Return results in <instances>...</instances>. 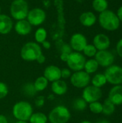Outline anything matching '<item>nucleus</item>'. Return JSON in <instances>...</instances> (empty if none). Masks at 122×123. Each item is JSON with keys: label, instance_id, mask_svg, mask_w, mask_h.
<instances>
[{"label": "nucleus", "instance_id": "obj_32", "mask_svg": "<svg viewBox=\"0 0 122 123\" xmlns=\"http://www.w3.org/2000/svg\"><path fill=\"white\" fill-rule=\"evenodd\" d=\"M72 48L70 45V44H67V43H63L60 48V53H68L70 54L72 53Z\"/></svg>", "mask_w": 122, "mask_h": 123}, {"label": "nucleus", "instance_id": "obj_38", "mask_svg": "<svg viewBox=\"0 0 122 123\" xmlns=\"http://www.w3.org/2000/svg\"><path fill=\"white\" fill-rule=\"evenodd\" d=\"M116 15H117L119 21H120V22H122V6H121L118 9V10H117V12H116Z\"/></svg>", "mask_w": 122, "mask_h": 123}, {"label": "nucleus", "instance_id": "obj_9", "mask_svg": "<svg viewBox=\"0 0 122 123\" xmlns=\"http://www.w3.org/2000/svg\"><path fill=\"white\" fill-rule=\"evenodd\" d=\"M102 97V91L100 88L94 86H87L83 91L82 98L87 103H92L97 102Z\"/></svg>", "mask_w": 122, "mask_h": 123}, {"label": "nucleus", "instance_id": "obj_42", "mask_svg": "<svg viewBox=\"0 0 122 123\" xmlns=\"http://www.w3.org/2000/svg\"><path fill=\"white\" fill-rule=\"evenodd\" d=\"M15 123H27L26 121H21V120H18Z\"/></svg>", "mask_w": 122, "mask_h": 123}, {"label": "nucleus", "instance_id": "obj_11", "mask_svg": "<svg viewBox=\"0 0 122 123\" xmlns=\"http://www.w3.org/2000/svg\"><path fill=\"white\" fill-rule=\"evenodd\" d=\"M95 60L99 66L103 67H109L113 64L114 61V56L107 50H99L95 55Z\"/></svg>", "mask_w": 122, "mask_h": 123}, {"label": "nucleus", "instance_id": "obj_27", "mask_svg": "<svg viewBox=\"0 0 122 123\" xmlns=\"http://www.w3.org/2000/svg\"><path fill=\"white\" fill-rule=\"evenodd\" d=\"M47 31L45 29L41 27L39 28L36 30L35 34V40L39 43H42V42H44L45 40H46L47 38Z\"/></svg>", "mask_w": 122, "mask_h": 123}, {"label": "nucleus", "instance_id": "obj_7", "mask_svg": "<svg viewBox=\"0 0 122 123\" xmlns=\"http://www.w3.org/2000/svg\"><path fill=\"white\" fill-rule=\"evenodd\" d=\"M86 60L83 54L80 52H72L67 61V65L70 70L74 71H82L84 68V65Z\"/></svg>", "mask_w": 122, "mask_h": 123}, {"label": "nucleus", "instance_id": "obj_26", "mask_svg": "<svg viewBox=\"0 0 122 123\" xmlns=\"http://www.w3.org/2000/svg\"><path fill=\"white\" fill-rule=\"evenodd\" d=\"M73 110L76 111H83L87 107V102L83 98H77L74 99L72 104Z\"/></svg>", "mask_w": 122, "mask_h": 123}, {"label": "nucleus", "instance_id": "obj_5", "mask_svg": "<svg viewBox=\"0 0 122 123\" xmlns=\"http://www.w3.org/2000/svg\"><path fill=\"white\" fill-rule=\"evenodd\" d=\"M29 12L28 4L25 0H14L10 6L12 17L18 20L25 19Z\"/></svg>", "mask_w": 122, "mask_h": 123}, {"label": "nucleus", "instance_id": "obj_10", "mask_svg": "<svg viewBox=\"0 0 122 123\" xmlns=\"http://www.w3.org/2000/svg\"><path fill=\"white\" fill-rule=\"evenodd\" d=\"M27 21L31 25L38 26L44 22L46 18L45 11L40 8H35L29 11L27 14Z\"/></svg>", "mask_w": 122, "mask_h": 123}, {"label": "nucleus", "instance_id": "obj_8", "mask_svg": "<svg viewBox=\"0 0 122 123\" xmlns=\"http://www.w3.org/2000/svg\"><path fill=\"white\" fill-rule=\"evenodd\" d=\"M90 74L83 70L75 71L70 76V83L73 86L78 89L86 87L90 83Z\"/></svg>", "mask_w": 122, "mask_h": 123}, {"label": "nucleus", "instance_id": "obj_45", "mask_svg": "<svg viewBox=\"0 0 122 123\" xmlns=\"http://www.w3.org/2000/svg\"><path fill=\"white\" fill-rule=\"evenodd\" d=\"M107 1H108V0H107ZM109 1H111V0H109Z\"/></svg>", "mask_w": 122, "mask_h": 123}, {"label": "nucleus", "instance_id": "obj_24", "mask_svg": "<svg viewBox=\"0 0 122 123\" xmlns=\"http://www.w3.org/2000/svg\"><path fill=\"white\" fill-rule=\"evenodd\" d=\"M47 117L42 112L32 113L29 120V123H47Z\"/></svg>", "mask_w": 122, "mask_h": 123}, {"label": "nucleus", "instance_id": "obj_6", "mask_svg": "<svg viewBox=\"0 0 122 123\" xmlns=\"http://www.w3.org/2000/svg\"><path fill=\"white\" fill-rule=\"evenodd\" d=\"M104 76L106 81L114 85H120L122 84V68L117 65H111L107 67Z\"/></svg>", "mask_w": 122, "mask_h": 123}, {"label": "nucleus", "instance_id": "obj_39", "mask_svg": "<svg viewBox=\"0 0 122 123\" xmlns=\"http://www.w3.org/2000/svg\"><path fill=\"white\" fill-rule=\"evenodd\" d=\"M42 45L43 48H45V49H47H47H50V47H51L50 43L48 42V41H47V40H45L44 42H42Z\"/></svg>", "mask_w": 122, "mask_h": 123}, {"label": "nucleus", "instance_id": "obj_30", "mask_svg": "<svg viewBox=\"0 0 122 123\" xmlns=\"http://www.w3.org/2000/svg\"><path fill=\"white\" fill-rule=\"evenodd\" d=\"M89 109L91 112L94 114H100L102 112L103 110V106L102 104L100 103L99 102H94L92 103H90L89 105Z\"/></svg>", "mask_w": 122, "mask_h": 123}, {"label": "nucleus", "instance_id": "obj_17", "mask_svg": "<svg viewBox=\"0 0 122 123\" xmlns=\"http://www.w3.org/2000/svg\"><path fill=\"white\" fill-rule=\"evenodd\" d=\"M15 31L18 35H27L29 34L32 30V25L26 19L18 20L14 27Z\"/></svg>", "mask_w": 122, "mask_h": 123}, {"label": "nucleus", "instance_id": "obj_3", "mask_svg": "<svg viewBox=\"0 0 122 123\" xmlns=\"http://www.w3.org/2000/svg\"><path fill=\"white\" fill-rule=\"evenodd\" d=\"M70 112L66 107L59 105L50 112L47 118L50 123H67L70 120Z\"/></svg>", "mask_w": 122, "mask_h": 123}, {"label": "nucleus", "instance_id": "obj_43", "mask_svg": "<svg viewBox=\"0 0 122 123\" xmlns=\"http://www.w3.org/2000/svg\"><path fill=\"white\" fill-rule=\"evenodd\" d=\"M81 123H91L90 121H88V120H84V121H82Z\"/></svg>", "mask_w": 122, "mask_h": 123}, {"label": "nucleus", "instance_id": "obj_23", "mask_svg": "<svg viewBox=\"0 0 122 123\" xmlns=\"http://www.w3.org/2000/svg\"><path fill=\"white\" fill-rule=\"evenodd\" d=\"M106 82H107L106 79L104 74H96L91 80V83H92L93 86L98 87V88L102 87L103 86H104L106 84Z\"/></svg>", "mask_w": 122, "mask_h": 123}, {"label": "nucleus", "instance_id": "obj_21", "mask_svg": "<svg viewBox=\"0 0 122 123\" xmlns=\"http://www.w3.org/2000/svg\"><path fill=\"white\" fill-rule=\"evenodd\" d=\"M48 82L49 81L47 80V79L45 77L39 76L35 79L33 84H34V86L37 92H42L47 88V86L48 85Z\"/></svg>", "mask_w": 122, "mask_h": 123}, {"label": "nucleus", "instance_id": "obj_18", "mask_svg": "<svg viewBox=\"0 0 122 123\" xmlns=\"http://www.w3.org/2000/svg\"><path fill=\"white\" fill-rule=\"evenodd\" d=\"M96 17L92 12H86L81 14L80 22L85 27H91L96 22Z\"/></svg>", "mask_w": 122, "mask_h": 123}, {"label": "nucleus", "instance_id": "obj_20", "mask_svg": "<svg viewBox=\"0 0 122 123\" xmlns=\"http://www.w3.org/2000/svg\"><path fill=\"white\" fill-rule=\"evenodd\" d=\"M109 3L107 0H93L92 2V6L93 9L99 13H101L108 9Z\"/></svg>", "mask_w": 122, "mask_h": 123}, {"label": "nucleus", "instance_id": "obj_28", "mask_svg": "<svg viewBox=\"0 0 122 123\" xmlns=\"http://www.w3.org/2000/svg\"><path fill=\"white\" fill-rule=\"evenodd\" d=\"M23 92L24 93V95L27 97H33L37 92L35 90V88L34 86V84L32 83H27L23 86Z\"/></svg>", "mask_w": 122, "mask_h": 123}, {"label": "nucleus", "instance_id": "obj_31", "mask_svg": "<svg viewBox=\"0 0 122 123\" xmlns=\"http://www.w3.org/2000/svg\"><path fill=\"white\" fill-rule=\"evenodd\" d=\"M8 87L6 84L0 81V99L4 98L8 94Z\"/></svg>", "mask_w": 122, "mask_h": 123}, {"label": "nucleus", "instance_id": "obj_37", "mask_svg": "<svg viewBox=\"0 0 122 123\" xmlns=\"http://www.w3.org/2000/svg\"><path fill=\"white\" fill-rule=\"evenodd\" d=\"M69 55L68 53H60V58L61 59L62 61H64V62H67L68 59V57H69Z\"/></svg>", "mask_w": 122, "mask_h": 123}, {"label": "nucleus", "instance_id": "obj_40", "mask_svg": "<svg viewBox=\"0 0 122 123\" xmlns=\"http://www.w3.org/2000/svg\"><path fill=\"white\" fill-rule=\"evenodd\" d=\"M0 123H8L6 117L3 115H0Z\"/></svg>", "mask_w": 122, "mask_h": 123}, {"label": "nucleus", "instance_id": "obj_25", "mask_svg": "<svg viewBox=\"0 0 122 123\" xmlns=\"http://www.w3.org/2000/svg\"><path fill=\"white\" fill-rule=\"evenodd\" d=\"M102 106H103L102 112L106 115H111L115 111V105L109 100V98L105 99Z\"/></svg>", "mask_w": 122, "mask_h": 123}, {"label": "nucleus", "instance_id": "obj_2", "mask_svg": "<svg viewBox=\"0 0 122 123\" xmlns=\"http://www.w3.org/2000/svg\"><path fill=\"white\" fill-rule=\"evenodd\" d=\"M33 113V108L31 104L25 101L17 102L12 108V114L17 120L28 121Z\"/></svg>", "mask_w": 122, "mask_h": 123}, {"label": "nucleus", "instance_id": "obj_1", "mask_svg": "<svg viewBox=\"0 0 122 123\" xmlns=\"http://www.w3.org/2000/svg\"><path fill=\"white\" fill-rule=\"evenodd\" d=\"M99 22L101 27L107 31H115L118 30L121 23L116 14L109 9L100 13Z\"/></svg>", "mask_w": 122, "mask_h": 123}, {"label": "nucleus", "instance_id": "obj_36", "mask_svg": "<svg viewBox=\"0 0 122 123\" xmlns=\"http://www.w3.org/2000/svg\"><path fill=\"white\" fill-rule=\"evenodd\" d=\"M36 61H37V63H38L42 64V63H45V56L42 53L41 55H40L38 56V58H37V60H36Z\"/></svg>", "mask_w": 122, "mask_h": 123}, {"label": "nucleus", "instance_id": "obj_16", "mask_svg": "<svg viewBox=\"0 0 122 123\" xmlns=\"http://www.w3.org/2000/svg\"><path fill=\"white\" fill-rule=\"evenodd\" d=\"M12 27L13 22L12 19L6 14H0V33L2 35L9 33Z\"/></svg>", "mask_w": 122, "mask_h": 123}, {"label": "nucleus", "instance_id": "obj_44", "mask_svg": "<svg viewBox=\"0 0 122 123\" xmlns=\"http://www.w3.org/2000/svg\"><path fill=\"white\" fill-rule=\"evenodd\" d=\"M0 12H1V8H0Z\"/></svg>", "mask_w": 122, "mask_h": 123}, {"label": "nucleus", "instance_id": "obj_12", "mask_svg": "<svg viewBox=\"0 0 122 123\" xmlns=\"http://www.w3.org/2000/svg\"><path fill=\"white\" fill-rule=\"evenodd\" d=\"M86 37L81 33H75L72 35L70 40L71 48L76 52H81L87 45Z\"/></svg>", "mask_w": 122, "mask_h": 123}, {"label": "nucleus", "instance_id": "obj_4", "mask_svg": "<svg viewBox=\"0 0 122 123\" xmlns=\"http://www.w3.org/2000/svg\"><path fill=\"white\" fill-rule=\"evenodd\" d=\"M42 54V49L40 46L33 42L27 43L21 49L20 55L23 60L26 61H36L40 55Z\"/></svg>", "mask_w": 122, "mask_h": 123}, {"label": "nucleus", "instance_id": "obj_19", "mask_svg": "<svg viewBox=\"0 0 122 123\" xmlns=\"http://www.w3.org/2000/svg\"><path fill=\"white\" fill-rule=\"evenodd\" d=\"M51 90L55 94L62 96V95H64L67 92L68 86L65 81L60 79V80L52 82Z\"/></svg>", "mask_w": 122, "mask_h": 123}, {"label": "nucleus", "instance_id": "obj_34", "mask_svg": "<svg viewBox=\"0 0 122 123\" xmlns=\"http://www.w3.org/2000/svg\"><path fill=\"white\" fill-rule=\"evenodd\" d=\"M71 76V71L68 68H63L61 69V78L66 79Z\"/></svg>", "mask_w": 122, "mask_h": 123}, {"label": "nucleus", "instance_id": "obj_35", "mask_svg": "<svg viewBox=\"0 0 122 123\" xmlns=\"http://www.w3.org/2000/svg\"><path fill=\"white\" fill-rule=\"evenodd\" d=\"M116 50L117 54L121 58H122V38L118 41V43L116 44Z\"/></svg>", "mask_w": 122, "mask_h": 123}, {"label": "nucleus", "instance_id": "obj_15", "mask_svg": "<svg viewBox=\"0 0 122 123\" xmlns=\"http://www.w3.org/2000/svg\"><path fill=\"white\" fill-rule=\"evenodd\" d=\"M109 99L114 105H122V85H116L110 90Z\"/></svg>", "mask_w": 122, "mask_h": 123}, {"label": "nucleus", "instance_id": "obj_13", "mask_svg": "<svg viewBox=\"0 0 122 123\" xmlns=\"http://www.w3.org/2000/svg\"><path fill=\"white\" fill-rule=\"evenodd\" d=\"M93 45L96 47L97 50H107L111 45V41L109 36L103 33L97 34L93 37Z\"/></svg>", "mask_w": 122, "mask_h": 123}, {"label": "nucleus", "instance_id": "obj_33", "mask_svg": "<svg viewBox=\"0 0 122 123\" xmlns=\"http://www.w3.org/2000/svg\"><path fill=\"white\" fill-rule=\"evenodd\" d=\"M35 105L37 107H42L45 105V97L43 96H38L35 98Z\"/></svg>", "mask_w": 122, "mask_h": 123}, {"label": "nucleus", "instance_id": "obj_41", "mask_svg": "<svg viewBox=\"0 0 122 123\" xmlns=\"http://www.w3.org/2000/svg\"><path fill=\"white\" fill-rule=\"evenodd\" d=\"M96 123H110V122L106 120H100V121L97 122Z\"/></svg>", "mask_w": 122, "mask_h": 123}, {"label": "nucleus", "instance_id": "obj_29", "mask_svg": "<svg viewBox=\"0 0 122 123\" xmlns=\"http://www.w3.org/2000/svg\"><path fill=\"white\" fill-rule=\"evenodd\" d=\"M83 53L85 55L88 57H93L96 55L97 53V49L92 44H87L86 46L83 49Z\"/></svg>", "mask_w": 122, "mask_h": 123}, {"label": "nucleus", "instance_id": "obj_22", "mask_svg": "<svg viewBox=\"0 0 122 123\" xmlns=\"http://www.w3.org/2000/svg\"><path fill=\"white\" fill-rule=\"evenodd\" d=\"M99 63L95 59H90L86 61L84 65V69L86 73L90 74L96 72L99 68Z\"/></svg>", "mask_w": 122, "mask_h": 123}, {"label": "nucleus", "instance_id": "obj_14", "mask_svg": "<svg viewBox=\"0 0 122 123\" xmlns=\"http://www.w3.org/2000/svg\"><path fill=\"white\" fill-rule=\"evenodd\" d=\"M44 77L48 81H55L61 79V69L56 66L50 65L45 68L44 71Z\"/></svg>", "mask_w": 122, "mask_h": 123}]
</instances>
